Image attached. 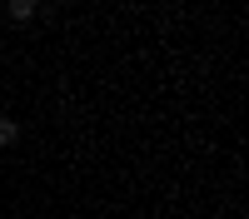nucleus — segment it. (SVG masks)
<instances>
[{"mask_svg": "<svg viewBox=\"0 0 249 219\" xmlns=\"http://www.w3.org/2000/svg\"><path fill=\"white\" fill-rule=\"evenodd\" d=\"M15 139H20V125H15V119L5 115V119H0V150H10Z\"/></svg>", "mask_w": 249, "mask_h": 219, "instance_id": "f03ea898", "label": "nucleus"}, {"mask_svg": "<svg viewBox=\"0 0 249 219\" xmlns=\"http://www.w3.org/2000/svg\"><path fill=\"white\" fill-rule=\"evenodd\" d=\"M35 5H40V0H5V15L15 20V25H30V20H35Z\"/></svg>", "mask_w": 249, "mask_h": 219, "instance_id": "f257e3e1", "label": "nucleus"}]
</instances>
